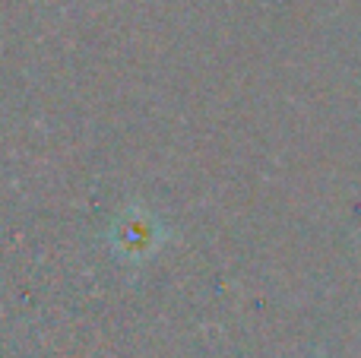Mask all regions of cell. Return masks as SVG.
<instances>
[{"instance_id": "6da1fadb", "label": "cell", "mask_w": 361, "mask_h": 358, "mask_svg": "<svg viewBox=\"0 0 361 358\" xmlns=\"http://www.w3.org/2000/svg\"><path fill=\"white\" fill-rule=\"evenodd\" d=\"M108 241H111L114 254H118L121 260L140 264V260H149L152 254L159 251V245L165 241V228L159 226V219L149 209L133 206L111 226Z\"/></svg>"}]
</instances>
